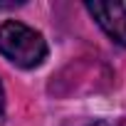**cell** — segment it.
<instances>
[{
    "label": "cell",
    "mask_w": 126,
    "mask_h": 126,
    "mask_svg": "<svg viewBox=\"0 0 126 126\" xmlns=\"http://www.w3.org/2000/svg\"><path fill=\"white\" fill-rule=\"evenodd\" d=\"M0 54L10 59L15 67L32 69L45 62L47 42L37 30H32L17 20H8L0 25Z\"/></svg>",
    "instance_id": "1"
},
{
    "label": "cell",
    "mask_w": 126,
    "mask_h": 126,
    "mask_svg": "<svg viewBox=\"0 0 126 126\" xmlns=\"http://www.w3.org/2000/svg\"><path fill=\"white\" fill-rule=\"evenodd\" d=\"M96 25L121 47H126V8L121 3H87Z\"/></svg>",
    "instance_id": "2"
},
{
    "label": "cell",
    "mask_w": 126,
    "mask_h": 126,
    "mask_svg": "<svg viewBox=\"0 0 126 126\" xmlns=\"http://www.w3.org/2000/svg\"><path fill=\"white\" fill-rule=\"evenodd\" d=\"M5 119V92H3V82H0V121Z\"/></svg>",
    "instance_id": "3"
}]
</instances>
